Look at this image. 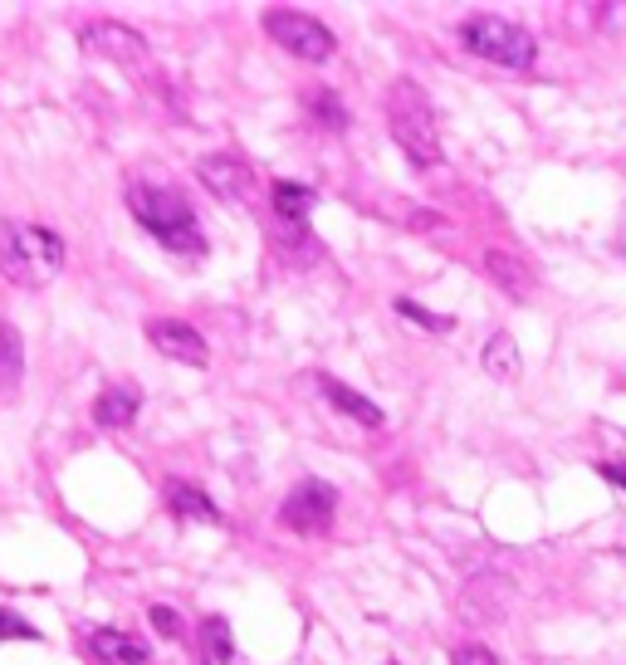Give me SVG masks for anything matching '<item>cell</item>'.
<instances>
[{"label":"cell","mask_w":626,"mask_h":665,"mask_svg":"<svg viewBox=\"0 0 626 665\" xmlns=\"http://www.w3.org/2000/svg\"><path fill=\"white\" fill-rule=\"evenodd\" d=\"M127 211L133 221L142 225L147 235L166 244L172 254H205V235H201V221L196 211L186 205L181 191H166V186H152V181H133L127 186Z\"/></svg>","instance_id":"6da1fadb"},{"label":"cell","mask_w":626,"mask_h":665,"mask_svg":"<svg viewBox=\"0 0 626 665\" xmlns=\"http://www.w3.org/2000/svg\"><path fill=\"white\" fill-rule=\"evenodd\" d=\"M64 269V240L35 221H0V274L25 289H45Z\"/></svg>","instance_id":"7a4b0ae2"},{"label":"cell","mask_w":626,"mask_h":665,"mask_svg":"<svg viewBox=\"0 0 626 665\" xmlns=\"http://www.w3.org/2000/svg\"><path fill=\"white\" fill-rule=\"evenodd\" d=\"M387 127L397 137V147L411 156V166H440V127H436V108L421 93L416 78H397L387 88Z\"/></svg>","instance_id":"3957f363"},{"label":"cell","mask_w":626,"mask_h":665,"mask_svg":"<svg viewBox=\"0 0 626 665\" xmlns=\"http://www.w3.org/2000/svg\"><path fill=\"white\" fill-rule=\"evenodd\" d=\"M460 45L470 49L475 59H489V64L499 68H534L538 59V45L534 35H528L524 25H514V20L504 15H470L460 20Z\"/></svg>","instance_id":"277c9868"},{"label":"cell","mask_w":626,"mask_h":665,"mask_svg":"<svg viewBox=\"0 0 626 665\" xmlns=\"http://www.w3.org/2000/svg\"><path fill=\"white\" fill-rule=\"evenodd\" d=\"M264 35L279 49H289L293 59H303V64H328V59L338 54L333 29L323 25V20L303 15V10H270V15H264Z\"/></svg>","instance_id":"5b68a950"},{"label":"cell","mask_w":626,"mask_h":665,"mask_svg":"<svg viewBox=\"0 0 626 665\" xmlns=\"http://www.w3.org/2000/svg\"><path fill=\"white\" fill-rule=\"evenodd\" d=\"M333 518H338V489H333L328 479H299L279 504V524L303 534V538L328 534Z\"/></svg>","instance_id":"8992f818"},{"label":"cell","mask_w":626,"mask_h":665,"mask_svg":"<svg viewBox=\"0 0 626 665\" xmlns=\"http://www.w3.org/2000/svg\"><path fill=\"white\" fill-rule=\"evenodd\" d=\"M147 342H152L162 357L186 362V367H205V362H211L205 338L191 328V323H181V318H152V323H147Z\"/></svg>","instance_id":"52a82bcc"},{"label":"cell","mask_w":626,"mask_h":665,"mask_svg":"<svg viewBox=\"0 0 626 665\" xmlns=\"http://www.w3.org/2000/svg\"><path fill=\"white\" fill-rule=\"evenodd\" d=\"M84 45L93 49V54L117 59V64H127V68L147 64V39L137 35V29L117 25V20H98V25H88L84 29Z\"/></svg>","instance_id":"ba28073f"},{"label":"cell","mask_w":626,"mask_h":665,"mask_svg":"<svg viewBox=\"0 0 626 665\" xmlns=\"http://www.w3.org/2000/svg\"><path fill=\"white\" fill-rule=\"evenodd\" d=\"M196 176H201L221 201H245V191H250V172H245L235 156H201Z\"/></svg>","instance_id":"9c48e42d"},{"label":"cell","mask_w":626,"mask_h":665,"mask_svg":"<svg viewBox=\"0 0 626 665\" xmlns=\"http://www.w3.org/2000/svg\"><path fill=\"white\" fill-rule=\"evenodd\" d=\"M93 651H98V661H108V665H152V645H147L142 636L113 631V626L93 631Z\"/></svg>","instance_id":"30bf717a"},{"label":"cell","mask_w":626,"mask_h":665,"mask_svg":"<svg viewBox=\"0 0 626 665\" xmlns=\"http://www.w3.org/2000/svg\"><path fill=\"white\" fill-rule=\"evenodd\" d=\"M318 387H323V397H328L333 406L342 411V416H352V421H358V426H372V430H377L381 421H387V416H381V406H377V401H367V397H362V391H352L348 381H338V377H323Z\"/></svg>","instance_id":"8fae6325"},{"label":"cell","mask_w":626,"mask_h":665,"mask_svg":"<svg viewBox=\"0 0 626 665\" xmlns=\"http://www.w3.org/2000/svg\"><path fill=\"white\" fill-rule=\"evenodd\" d=\"M166 504H172L176 518H196V524H221V509L191 485V479H172L166 485Z\"/></svg>","instance_id":"7c38bea8"},{"label":"cell","mask_w":626,"mask_h":665,"mask_svg":"<svg viewBox=\"0 0 626 665\" xmlns=\"http://www.w3.org/2000/svg\"><path fill=\"white\" fill-rule=\"evenodd\" d=\"M201 661L205 665H250L235 651V636H230V622H225V616H211V622L201 626Z\"/></svg>","instance_id":"4fadbf2b"},{"label":"cell","mask_w":626,"mask_h":665,"mask_svg":"<svg viewBox=\"0 0 626 665\" xmlns=\"http://www.w3.org/2000/svg\"><path fill=\"white\" fill-rule=\"evenodd\" d=\"M485 269L499 279V289L509 293V299H528L534 293V274H528V264H518L509 250H489L485 254Z\"/></svg>","instance_id":"5bb4252c"},{"label":"cell","mask_w":626,"mask_h":665,"mask_svg":"<svg viewBox=\"0 0 626 665\" xmlns=\"http://www.w3.org/2000/svg\"><path fill=\"white\" fill-rule=\"evenodd\" d=\"M137 406H142V397H137L133 387H108V391H98V401H93V421L108 426V430H117L137 416Z\"/></svg>","instance_id":"9a60e30c"},{"label":"cell","mask_w":626,"mask_h":665,"mask_svg":"<svg viewBox=\"0 0 626 665\" xmlns=\"http://www.w3.org/2000/svg\"><path fill=\"white\" fill-rule=\"evenodd\" d=\"M518 342H514V332H494V338L485 342V352H479V367L489 372V377H499V381H514L518 377Z\"/></svg>","instance_id":"2e32d148"},{"label":"cell","mask_w":626,"mask_h":665,"mask_svg":"<svg viewBox=\"0 0 626 665\" xmlns=\"http://www.w3.org/2000/svg\"><path fill=\"white\" fill-rule=\"evenodd\" d=\"M270 201H274V211H279V221H289V225H303L309 221V211H313V186H299V181H274V191H270Z\"/></svg>","instance_id":"e0dca14e"},{"label":"cell","mask_w":626,"mask_h":665,"mask_svg":"<svg viewBox=\"0 0 626 665\" xmlns=\"http://www.w3.org/2000/svg\"><path fill=\"white\" fill-rule=\"evenodd\" d=\"M397 318H406L411 328L430 332V338H450V332H455V318H450V313H430V309H421L416 299H397Z\"/></svg>","instance_id":"ac0fdd59"},{"label":"cell","mask_w":626,"mask_h":665,"mask_svg":"<svg viewBox=\"0 0 626 665\" xmlns=\"http://www.w3.org/2000/svg\"><path fill=\"white\" fill-rule=\"evenodd\" d=\"M309 113L318 117L323 127H333V133L348 127V108H342V98H333L328 88H309Z\"/></svg>","instance_id":"d6986e66"},{"label":"cell","mask_w":626,"mask_h":665,"mask_svg":"<svg viewBox=\"0 0 626 665\" xmlns=\"http://www.w3.org/2000/svg\"><path fill=\"white\" fill-rule=\"evenodd\" d=\"M20 362H25V348H20V332L10 323H0V381L20 377Z\"/></svg>","instance_id":"ffe728a7"},{"label":"cell","mask_w":626,"mask_h":665,"mask_svg":"<svg viewBox=\"0 0 626 665\" xmlns=\"http://www.w3.org/2000/svg\"><path fill=\"white\" fill-rule=\"evenodd\" d=\"M0 641H39V636H35V626H29V622H20L15 612H5V606H0Z\"/></svg>","instance_id":"44dd1931"},{"label":"cell","mask_w":626,"mask_h":665,"mask_svg":"<svg viewBox=\"0 0 626 665\" xmlns=\"http://www.w3.org/2000/svg\"><path fill=\"white\" fill-rule=\"evenodd\" d=\"M455 665H499V655L489 651V645H460Z\"/></svg>","instance_id":"7402d4cb"},{"label":"cell","mask_w":626,"mask_h":665,"mask_svg":"<svg viewBox=\"0 0 626 665\" xmlns=\"http://www.w3.org/2000/svg\"><path fill=\"white\" fill-rule=\"evenodd\" d=\"M152 626L162 636H176V631H181V616H176L172 606H152Z\"/></svg>","instance_id":"603a6c76"},{"label":"cell","mask_w":626,"mask_h":665,"mask_svg":"<svg viewBox=\"0 0 626 665\" xmlns=\"http://www.w3.org/2000/svg\"><path fill=\"white\" fill-rule=\"evenodd\" d=\"M597 475L606 479V485H616L626 494V465H616V460H602V465H597Z\"/></svg>","instance_id":"cb8c5ba5"},{"label":"cell","mask_w":626,"mask_h":665,"mask_svg":"<svg viewBox=\"0 0 626 665\" xmlns=\"http://www.w3.org/2000/svg\"><path fill=\"white\" fill-rule=\"evenodd\" d=\"M616 244H622V254H626V211H622V225H616Z\"/></svg>","instance_id":"d4e9b609"}]
</instances>
